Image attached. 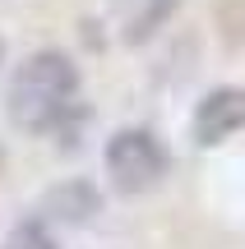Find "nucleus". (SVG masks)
Here are the masks:
<instances>
[{"mask_svg": "<svg viewBox=\"0 0 245 249\" xmlns=\"http://www.w3.org/2000/svg\"><path fill=\"white\" fill-rule=\"evenodd\" d=\"M107 176L120 194H144L167 176V148L153 129H120L107 143Z\"/></svg>", "mask_w": 245, "mask_h": 249, "instance_id": "f03ea898", "label": "nucleus"}, {"mask_svg": "<svg viewBox=\"0 0 245 249\" xmlns=\"http://www.w3.org/2000/svg\"><path fill=\"white\" fill-rule=\"evenodd\" d=\"M9 120L28 134H65L79 111V70L60 51H37L9 79Z\"/></svg>", "mask_w": 245, "mask_h": 249, "instance_id": "f257e3e1", "label": "nucleus"}, {"mask_svg": "<svg viewBox=\"0 0 245 249\" xmlns=\"http://www.w3.org/2000/svg\"><path fill=\"white\" fill-rule=\"evenodd\" d=\"M236 129H245V88H218L194 107V143L199 148H218Z\"/></svg>", "mask_w": 245, "mask_h": 249, "instance_id": "7ed1b4c3", "label": "nucleus"}, {"mask_svg": "<svg viewBox=\"0 0 245 249\" xmlns=\"http://www.w3.org/2000/svg\"><path fill=\"white\" fill-rule=\"evenodd\" d=\"M51 208H56L51 217L65 213L70 222H79L83 213H97V194H93L88 185H65V189H56V194H51Z\"/></svg>", "mask_w": 245, "mask_h": 249, "instance_id": "20e7f679", "label": "nucleus"}, {"mask_svg": "<svg viewBox=\"0 0 245 249\" xmlns=\"http://www.w3.org/2000/svg\"><path fill=\"white\" fill-rule=\"evenodd\" d=\"M5 249H56V245H51V235H46L37 222H23V226H14V231H9Z\"/></svg>", "mask_w": 245, "mask_h": 249, "instance_id": "39448f33", "label": "nucleus"}]
</instances>
